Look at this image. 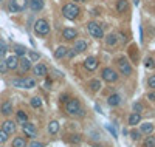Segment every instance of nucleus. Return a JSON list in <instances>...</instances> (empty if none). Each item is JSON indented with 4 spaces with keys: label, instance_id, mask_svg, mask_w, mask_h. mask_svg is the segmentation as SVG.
Returning <instances> with one entry per match:
<instances>
[{
    "label": "nucleus",
    "instance_id": "f257e3e1",
    "mask_svg": "<svg viewBox=\"0 0 155 147\" xmlns=\"http://www.w3.org/2000/svg\"><path fill=\"white\" fill-rule=\"evenodd\" d=\"M36 79L33 76H22V77H14L11 79V85L16 88H23V90H30L36 87Z\"/></svg>",
    "mask_w": 155,
    "mask_h": 147
},
{
    "label": "nucleus",
    "instance_id": "f03ea898",
    "mask_svg": "<svg viewBox=\"0 0 155 147\" xmlns=\"http://www.w3.org/2000/svg\"><path fill=\"white\" fill-rule=\"evenodd\" d=\"M65 112L71 116H84V109L79 99H70L65 102Z\"/></svg>",
    "mask_w": 155,
    "mask_h": 147
},
{
    "label": "nucleus",
    "instance_id": "7ed1b4c3",
    "mask_svg": "<svg viewBox=\"0 0 155 147\" xmlns=\"http://www.w3.org/2000/svg\"><path fill=\"white\" fill-rule=\"evenodd\" d=\"M79 12H81V9H79V6H78L76 3H65L62 6V16L65 19H68V20L78 19Z\"/></svg>",
    "mask_w": 155,
    "mask_h": 147
},
{
    "label": "nucleus",
    "instance_id": "20e7f679",
    "mask_svg": "<svg viewBox=\"0 0 155 147\" xmlns=\"http://www.w3.org/2000/svg\"><path fill=\"white\" fill-rule=\"evenodd\" d=\"M34 33H36L39 37L48 36V33H50V23H48L45 19L36 20V22H34Z\"/></svg>",
    "mask_w": 155,
    "mask_h": 147
},
{
    "label": "nucleus",
    "instance_id": "39448f33",
    "mask_svg": "<svg viewBox=\"0 0 155 147\" xmlns=\"http://www.w3.org/2000/svg\"><path fill=\"white\" fill-rule=\"evenodd\" d=\"M87 31L93 39H102L104 37V30H102V26L96 22H88L87 23Z\"/></svg>",
    "mask_w": 155,
    "mask_h": 147
},
{
    "label": "nucleus",
    "instance_id": "423d86ee",
    "mask_svg": "<svg viewBox=\"0 0 155 147\" xmlns=\"http://www.w3.org/2000/svg\"><path fill=\"white\" fill-rule=\"evenodd\" d=\"M118 68H120V74H123L124 77H129V76H132V65L129 64V60H127V57H120L118 59Z\"/></svg>",
    "mask_w": 155,
    "mask_h": 147
},
{
    "label": "nucleus",
    "instance_id": "0eeeda50",
    "mask_svg": "<svg viewBox=\"0 0 155 147\" xmlns=\"http://www.w3.org/2000/svg\"><path fill=\"white\" fill-rule=\"evenodd\" d=\"M101 77L104 79L106 82H116L118 81V73H116L113 68H110V67H107V68H102L101 71Z\"/></svg>",
    "mask_w": 155,
    "mask_h": 147
},
{
    "label": "nucleus",
    "instance_id": "6e6552de",
    "mask_svg": "<svg viewBox=\"0 0 155 147\" xmlns=\"http://www.w3.org/2000/svg\"><path fill=\"white\" fill-rule=\"evenodd\" d=\"M22 130H23V133H25V136H28V138H36L37 136V129H36V126L33 124V122H30V121H27L25 124H22Z\"/></svg>",
    "mask_w": 155,
    "mask_h": 147
},
{
    "label": "nucleus",
    "instance_id": "1a4fd4ad",
    "mask_svg": "<svg viewBox=\"0 0 155 147\" xmlns=\"http://www.w3.org/2000/svg\"><path fill=\"white\" fill-rule=\"evenodd\" d=\"M33 68V65H31V60L28 59V57H19V73L20 74H25V73H28L30 70Z\"/></svg>",
    "mask_w": 155,
    "mask_h": 147
},
{
    "label": "nucleus",
    "instance_id": "9d476101",
    "mask_svg": "<svg viewBox=\"0 0 155 147\" xmlns=\"http://www.w3.org/2000/svg\"><path fill=\"white\" fill-rule=\"evenodd\" d=\"M2 130H5L8 135H14L17 130V122L12 121V119H5L2 122Z\"/></svg>",
    "mask_w": 155,
    "mask_h": 147
},
{
    "label": "nucleus",
    "instance_id": "9b49d317",
    "mask_svg": "<svg viewBox=\"0 0 155 147\" xmlns=\"http://www.w3.org/2000/svg\"><path fill=\"white\" fill-rule=\"evenodd\" d=\"M98 65H99V60H98V57H95V56H88V57L84 60V68H85L87 71H95V70L98 68Z\"/></svg>",
    "mask_w": 155,
    "mask_h": 147
},
{
    "label": "nucleus",
    "instance_id": "f8f14e48",
    "mask_svg": "<svg viewBox=\"0 0 155 147\" xmlns=\"http://www.w3.org/2000/svg\"><path fill=\"white\" fill-rule=\"evenodd\" d=\"M14 113V107H12V102L9 99L3 101L2 104H0V115H3V116H9Z\"/></svg>",
    "mask_w": 155,
    "mask_h": 147
},
{
    "label": "nucleus",
    "instance_id": "ddd939ff",
    "mask_svg": "<svg viewBox=\"0 0 155 147\" xmlns=\"http://www.w3.org/2000/svg\"><path fill=\"white\" fill-rule=\"evenodd\" d=\"M33 74L37 77H45L48 74V67L45 64H36L33 67Z\"/></svg>",
    "mask_w": 155,
    "mask_h": 147
},
{
    "label": "nucleus",
    "instance_id": "4468645a",
    "mask_svg": "<svg viewBox=\"0 0 155 147\" xmlns=\"http://www.w3.org/2000/svg\"><path fill=\"white\" fill-rule=\"evenodd\" d=\"M6 65H8V70L9 71H16L19 68V57L16 54H12V56H8L6 59Z\"/></svg>",
    "mask_w": 155,
    "mask_h": 147
},
{
    "label": "nucleus",
    "instance_id": "2eb2a0df",
    "mask_svg": "<svg viewBox=\"0 0 155 147\" xmlns=\"http://www.w3.org/2000/svg\"><path fill=\"white\" fill-rule=\"evenodd\" d=\"M78 37V31L74 28H65L62 31V39L64 41H76Z\"/></svg>",
    "mask_w": 155,
    "mask_h": 147
},
{
    "label": "nucleus",
    "instance_id": "dca6fc26",
    "mask_svg": "<svg viewBox=\"0 0 155 147\" xmlns=\"http://www.w3.org/2000/svg\"><path fill=\"white\" fill-rule=\"evenodd\" d=\"M28 6H30V9L33 12H41L44 9V6H45V2H44V0H30Z\"/></svg>",
    "mask_w": 155,
    "mask_h": 147
},
{
    "label": "nucleus",
    "instance_id": "f3484780",
    "mask_svg": "<svg viewBox=\"0 0 155 147\" xmlns=\"http://www.w3.org/2000/svg\"><path fill=\"white\" fill-rule=\"evenodd\" d=\"M107 104L110 107H118L121 104V95L120 93H112V95L107 98Z\"/></svg>",
    "mask_w": 155,
    "mask_h": 147
},
{
    "label": "nucleus",
    "instance_id": "a211bd4d",
    "mask_svg": "<svg viewBox=\"0 0 155 147\" xmlns=\"http://www.w3.org/2000/svg\"><path fill=\"white\" fill-rule=\"evenodd\" d=\"M155 130V126L152 122H144V124H140V132L141 135H150V133Z\"/></svg>",
    "mask_w": 155,
    "mask_h": 147
},
{
    "label": "nucleus",
    "instance_id": "6ab92c4d",
    "mask_svg": "<svg viewBox=\"0 0 155 147\" xmlns=\"http://www.w3.org/2000/svg\"><path fill=\"white\" fill-rule=\"evenodd\" d=\"M87 48H88V44H87L85 41H82V39L76 41V42H74V47H73V50L78 53V54H79V53H84Z\"/></svg>",
    "mask_w": 155,
    "mask_h": 147
},
{
    "label": "nucleus",
    "instance_id": "aec40b11",
    "mask_svg": "<svg viewBox=\"0 0 155 147\" xmlns=\"http://www.w3.org/2000/svg\"><path fill=\"white\" fill-rule=\"evenodd\" d=\"M61 126H59V121H56V119H53V121H50L48 124V133L50 135H58Z\"/></svg>",
    "mask_w": 155,
    "mask_h": 147
},
{
    "label": "nucleus",
    "instance_id": "412c9836",
    "mask_svg": "<svg viewBox=\"0 0 155 147\" xmlns=\"http://www.w3.org/2000/svg\"><path fill=\"white\" fill-rule=\"evenodd\" d=\"M28 121V115H27V112L25 110H17L16 112V122H19V124H25Z\"/></svg>",
    "mask_w": 155,
    "mask_h": 147
},
{
    "label": "nucleus",
    "instance_id": "4be33fe9",
    "mask_svg": "<svg viewBox=\"0 0 155 147\" xmlns=\"http://www.w3.org/2000/svg\"><path fill=\"white\" fill-rule=\"evenodd\" d=\"M127 122H129V126L130 127H134V126H138L140 122H141V115L140 113H132L130 116H129V119H127Z\"/></svg>",
    "mask_w": 155,
    "mask_h": 147
},
{
    "label": "nucleus",
    "instance_id": "5701e85b",
    "mask_svg": "<svg viewBox=\"0 0 155 147\" xmlns=\"http://www.w3.org/2000/svg\"><path fill=\"white\" fill-rule=\"evenodd\" d=\"M67 51H68V48H67V47L59 45V47L56 48V51H54V57H56V59H62V57H65V56H67Z\"/></svg>",
    "mask_w": 155,
    "mask_h": 147
},
{
    "label": "nucleus",
    "instance_id": "b1692460",
    "mask_svg": "<svg viewBox=\"0 0 155 147\" xmlns=\"http://www.w3.org/2000/svg\"><path fill=\"white\" fill-rule=\"evenodd\" d=\"M27 145H28L27 139H25L23 136H16L11 142V147H27Z\"/></svg>",
    "mask_w": 155,
    "mask_h": 147
},
{
    "label": "nucleus",
    "instance_id": "393cba45",
    "mask_svg": "<svg viewBox=\"0 0 155 147\" xmlns=\"http://www.w3.org/2000/svg\"><path fill=\"white\" fill-rule=\"evenodd\" d=\"M116 44H118V34H116V33L107 34V37H106V45L113 47V45H116Z\"/></svg>",
    "mask_w": 155,
    "mask_h": 147
},
{
    "label": "nucleus",
    "instance_id": "a878e982",
    "mask_svg": "<svg viewBox=\"0 0 155 147\" xmlns=\"http://www.w3.org/2000/svg\"><path fill=\"white\" fill-rule=\"evenodd\" d=\"M129 8V3H127V0H116V11L120 12H126Z\"/></svg>",
    "mask_w": 155,
    "mask_h": 147
},
{
    "label": "nucleus",
    "instance_id": "bb28decb",
    "mask_svg": "<svg viewBox=\"0 0 155 147\" xmlns=\"http://www.w3.org/2000/svg\"><path fill=\"white\" fill-rule=\"evenodd\" d=\"M12 2L16 3V6H17V9H19V12H22V11H25L28 8V5H30V0H12Z\"/></svg>",
    "mask_w": 155,
    "mask_h": 147
},
{
    "label": "nucleus",
    "instance_id": "cd10ccee",
    "mask_svg": "<svg viewBox=\"0 0 155 147\" xmlns=\"http://www.w3.org/2000/svg\"><path fill=\"white\" fill-rule=\"evenodd\" d=\"M27 53H28V50L27 48H25L23 45H14V54L17 56V57H23L25 54H27Z\"/></svg>",
    "mask_w": 155,
    "mask_h": 147
},
{
    "label": "nucleus",
    "instance_id": "c85d7f7f",
    "mask_svg": "<svg viewBox=\"0 0 155 147\" xmlns=\"http://www.w3.org/2000/svg\"><path fill=\"white\" fill-rule=\"evenodd\" d=\"M88 87H90L92 91H99L101 90V81H99V79H92L90 84H88Z\"/></svg>",
    "mask_w": 155,
    "mask_h": 147
},
{
    "label": "nucleus",
    "instance_id": "c756f323",
    "mask_svg": "<svg viewBox=\"0 0 155 147\" xmlns=\"http://www.w3.org/2000/svg\"><path fill=\"white\" fill-rule=\"evenodd\" d=\"M30 105L33 107V109H41V107H42V99L39 96H34V98L30 99Z\"/></svg>",
    "mask_w": 155,
    "mask_h": 147
},
{
    "label": "nucleus",
    "instance_id": "7c9ffc66",
    "mask_svg": "<svg viewBox=\"0 0 155 147\" xmlns=\"http://www.w3.org/2000/svg\"><path fill=\"white\" fill-rule=\"evenodd\" d=\"M143 147H155V136H146L143 141Z\"/></svg>",
    "mask_w": 155,
    "mask_h": 147
},
{
    "label": "nucleus",
    "instance_id": "2f4dec72",
    "mask_svg": "<svg viewBox=\"0 0 155 147\" xmlns=\"http://www.w3.org/2000/svg\"><path fill=\"white\" fill-rule=\"evenodd\" d=\"M6 53H8V45H6L5 41H2V39H0V57H5Z\"/></svg>",
    "mask_w": 155,
    "mask_h": 147
},
{
    "label": "nucleus",
    "instance_id": "473e14b6",
    "mask_svg": "<svg viewBox=\"0 0 155 147\" xmlns=\"http://www.w3.org/2000/svg\"><path fill=\"white\" fill-rule=\"evenodd\" d=\"M8 12H11V14H16V12H19V9H17V6H16V3L12 2V0H8Z\"/></svg>",
    "mask_w": 155,
    "mask_h": 147
},
{
    "label": "nucleus",
    "instance_id": "72a5a7b5",
    "mask_svg": "<svg viewBox=\"0 0 155 147\" xmlns=\"http://www.w3.org/2000/svg\"><path fill=\"white\" fill-rule=\"evenodd\" d=\"M129 56H130V57L134 59V62H137V60H138V53H137V48H135L134 45L129 47Z\"/></svg>",
    "mask_w": 155,
    "mask_h": 147
},
{
    "label": "nucleus",
    "instance_id": "f704fd0d",
    "mask_svg": "<svg viewBox=\"0 0 155 147\" xmlns=\"http://www.w3.org/2000/svg\"><path fill=\"white\" fill-rule=\"evenodd\" d=\"M144 67H146V68H155V59L152 56L146 57L144 59Z\"/></svg>",
    "mask_w": 155,
    "mask_h": 147
},
{
    "label": "nucleus",
    "instance_id": "c9c22d12",
    "mask_svg": "<svg viewBox=\"0 0 155 147\" xmlns=\"http://www.w3.org/2000/svg\"><path fill=\"white\" fill-rule=\"evenodd\" d=\"M28 59L31 60V62H36V60H39V59H41V54H39V53L37 51H28Z\"/></svg>",
    "mask_w": 155,
    "mask_h": 147
},
{
    "label": "nucleus",
    "instance_id": "e433bc0d",
    "mask_svg": "<svg viewBox=\"0 0 155 147\" xmlns=\"http://www.w3.org/2000/svg\"><path fill=\"white\" fill-rule=\"evenodd\" d=\"M68 141H70L71 144H79V142L82 141V136H81V135H76V133H74V135H70Z\"/></svg>",
    "mask_w": 155,
    "mask_h": 147
},
{
    "label": "nucleus",
    "instance_id": "4c0bfd02",
    "mask_svg": "<svg viewBox=\"0 0 155 147\" xmlns=\"http://www.w3.org/2000/svg\"><path fill=\"white\" fill-rule=\"evenodd\" d=\"M9 70H8V65H6V60L2 59L0 60V74H6Z\"/></svg>",
    "mask_w": 155,
    "mask_h": 147
},
{
    "label": "nucleus",
    "instance_id": "58836bf2",
    "mask_svg": "<svg viewBox=\"0 0 155 147\" xmlns=\"http://www.w3.org/2000/svg\"><path fill=\"white\" fill-rule=\"evenodd\" d=\"M8 138H9V135L5 132V130H2L0 129V144H5L6 141H8Z\"/></svg>",
    "mask_w": 155,
    "mask_h": 147
},
{
    "label": "nucleus",
    "instance_id": "ea45409f",
    "mask_svg": "<svg viewBox=\"0 0 155 147\" xmlns=\"http://www.w3.org/2000/svg\"><path fill=\"white\" fill-rule=\"evenodd\" d=\"M140 136H141V132H140V130H132V132H130V138H132L134 141H138Z\"/></svg>",
    "mask_w": 155,
    "mask_h": 147
},
{
    "label": "nucleus",
    "instance_id": "a19ab883",
    "mask_svg": "<svg viewBox=\"0 0 155 147\" xmlns=\"http://www.w3.org/2000/svg\"><path fill=\"white\" fill-rule=\"evenodd\" d=\"M132 110H134L135 113H140V112H143V105H141L140 102H135V104L132 105Z\"/></svg>",
    "mask_w": 155,
    "mask_h": 147
},
{
    "label": "nucleus",
    "instance_id": "79ce46f5",
    "mask_svg": "<svg viewBox=\"0 0 155 147\" xmlns=\"http://www.w3.org/2000/svg\"><path fill=\"white\" fill-rule=\"evenodd\" d=\"M147 87H149V88H155V74L149 76V79H147Z\"/></svg>",
    "mask_w": 155,
    "mask_h": 147
},
{
    "label": "nucleus",
    "instance_id": "37998d69",
    "mask_svg": "<svg viewBox=\"0 0 155 147\" xmlns=\"http://www.w3.org/2000/svg\"><path fill=\"white\" fill-rule=\"evenodd\" d=\"M106 129H107V130L112 133V136H113V138H118V133H116V130H115V129H113L110 124H106Z\"/></svg>",
    "mask_w": 155,
    "mask_h": 147
},
{
    "label": "nucleus",
    "instance_id": "c03bdc74",
    "mask_svg": "<svg viewBox=\"0 0 155 147\" xmlns=\"http://www.w3.org/2000/svg\"><path fill=\"white\" fill-rule=\"evenodd\" d=\"M118 41H120V42H123V44H126V42H127V34H126L124 31H121V33L118 34Z\"/></svg>",
    "mask_w": 155,
    "mask_h": 147
},
{
    "label": "nucleus",
    "instance_id": "a18cd8bd",
    "mask_svg": "<svg viewBox=\"0 0 155 147\" xmlns=\"http://www.w3.org/2000/svg\"><path fill=\"white\" fill-rule=\"evenodd\" d=\"M27 147H45V144L44 142H39V141H31Z\"/></svg>",
    "mask_w": 155,
    "mask_h": 147
},
{
    "label": "nucleus",
    "instance_id": "49530a36",
    "mask_svg": "<svg viewBox=\"0 0 155 147\" xmlns=\"http://www.w3.org/2000/svg\"><path fill=\"white\" fill-rule=\"evenodd\" d=\"M76 54H78V53H76V51H74V50H73V48H71V50H70V48H68V51H67V56H68V57H70V59H71V57H74V56H76Z\"/></svg>",
    "mask_w": 155,
    "mask_h": 147
},
{
    "label": "nucleus",
    "instance_id": "de8ad7c7",
    "mask_svg": "<svg viewBox=\"0 0 155 147\" xmlns=\"http://www.w3.org/2000/svg\"><path fill=\"white\" fill-rule=\"evenodd\" d=\"M59 101H61V102H64V104H65L67 101H70V96H68V95H61Z\"/></svg>",
    "mask_w": 155,
    "mask_h": 147
},
{
    "label": "nucleus",
    "instance_id": "09e8293b",
    "mask_svg": "<svg viewBox=\"0 0 155 147\" xmlns=\"http://www.w3.org/2000/svg\"><path fill=\"white\" fill-rule=\"evenodd\" d=\"M147 99H149L150 102H155V91H150V93H147Z\"/></svg>",
    "mask_w": 155,
    "mask_h": 147
},
{
    "label": "nucleus",
    "instance_id": "8fccbe9b",
    "mask_svg": "<svg viewBox=\"0 0 155 147\" xmlns=\"http://www.w3.org/2000/svg\"><path fill=\"white\" fill-rule=\"evenodd\" d=\"M44 85H45L47 88H50V85H51V81H50V79H47V82H44Z\"/></svg>",
    "mask_w": 155,
    "mask_h": 147
},
{
    "label": "nucleus",
    "instance_id": "3c124183",
    "mask_svg": "<svg viewBox=\"0 0 155 147\" xmlns=\"http://www.w3.org/2000/svg\"><path fill=\"white\" fill-rule=\"evenodd\" d=\"M74 2H79V3H84V2H87V0H74Z\"/></svg>",
    "mask_w": 155,
    "mask_h": 147
},
{
    "label": "nucleus",
    "instance_id": "603ef678",
    "mask_svg": "<svg viewBox=\"0 0 155 147\" xmlns=\"http://www.w3.org/2000/svg\"><path fill=\"white\" fill-rule=\"evenodd\" d=\"M2 2H3V0H0V3H2Z\"/></svg>",
    "mask_w": 155,
    "mask_h": 147
}]
</instances>
